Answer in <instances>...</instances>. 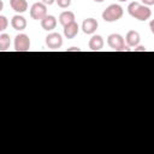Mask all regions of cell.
Segmentation results:
<instances>
[{
    "label": "cell",
    "instance_id": "cell-9",
    "mask_svg": "<svg viewBox=\"0 0 154 154\" xmlns=\"http://www.w3.org/2000/svg\"><path fill=\"white\" fill-rule=\"evenodd\" d=\"M41 26L46 31H52L57 26V18L52 14H46L41 20Z\"/></svg>",
    "mask_w": 154,
    "mask_h": 154
},
{
    "label": "cell",
    "instance_id": "cell-23",
    "mask_svg": "<svg viewBox=\"0 0 154 154\" xmlns=\"http://www.w3.org/2000/svg\"><path fill=\"white\" fill-rule=\"evenodd\" d=\"M2 8H4V2H2V0H0V12L2 11Z\"/></svg>",
    "mask_w": 154,
    "mask_h": 154
},
{
    "label": "cell",
    "instance_id": "cell-17",
    "mask_svg": "<svg viewBox=\"0 0 154 154\" xmlns=\"http://www.w3.org/2000/svg\"><path fill=\"white\" fill-rule=\"evenodd\" d=\"M55 2L60 8H67L71 5V0H55Z\"/></svg>",
    "mask_w": 154,
    "mask_h": 154
},
{
    "label": "cell",
    "instance_id": "cell-25",
    "mask_svg": "<svg viewBox=\"0 0 154 154\" xmlns=\"http://www.w3.org/2000/svg\"><path fill=\"white\" fill-rule=\"evenodd\" d=\"M118 1H120V2H124V1H126V0H118Z\"/></svg>",
    "mask_w": 154,
    "mask_h": 154
},
{
    "label": "cell",
    "instance_id": "cell-20",
    "mask_svg": "<svg viewBox=\"0 0 154 154\" xmlns=\"http://www.w3.org/2000/svg\"><path fill=\"white\" fill-rule=\"evenodd\" d=\"M66 52H81V48H78V47H71V48H67Z\"/></svg>",
    "mask_w": 154,
    "mask_h": 154
},
{
    "label": "cell",
    "instance_id": "cell-3",
    "mask_svg": "<svg viewBox=\"0 0 154 154\" xmlns=\"http://www.w3.org/2000/svg\"><path fill=\"white\" fill-rule=\"evenodd\" d=\"M107 45L109 46V48H112L116 52H125V51H130V47H128L125 45L124 37L120 34H111L107 37Z\"/></svg>",
    "mask_w": 154,
    "mask_h": 154
},
{
    "label": "cell",
    "instance_id": "cell-22",
    "mask_svg": "<svg viewBox=\"0 0 154 154\" xmlns=\"http://www.w3.org/2000/svg\"><path fill=\"white\" fill-rule=\"evenodd\" d=\"M149 28H150V31H152V32H154V29H153V28H154V26H153V20L149 23Z\"/></svg>",
    "mask_w": 154,
    "mask_h": 154
},
{
    "label": "cell",
    "instance_id": "cell-15",
    "mask_svg": "<svg viewBox=\"0 0 154 154\" xmlns=\"http://www.w3.org/2000/svg\"><path fill=\"white\" fill-rule=\"evenodd\" d=\"M11 46V37L8 34H0V52H6Z\"/></svg>",
    "mask_w": 154,
    "mask_h": 154
},
{
    "label": "cell",
    "instance_id": "cell-14",
    "mask_svg": "<svg viewBox=\"0 0 154 154\" xmlns=\"http://www.w3.org/2000/svg\"><path fill=\"white\" fill-rule=\"evenodd\" d=\"M75 19H76L75 18V13L72 11H64V12H61L59 14V23L63 26H65L66 24H69L71 22H75Z\"/></svg>",
    "mask_w": 154,
    "mask_h": 154
},
{
    "label": "cell",
    "instance_id": "cell-10",
    "mask_svg": "<svg viewBox=\"0 0 154 154\" xmlns=\"http://www.w3.org/2000/svg\"><path fill=\"white\" fill-rule=\"evenodd\" d=\"M103 38L100 36V35H93L91 37H90V40H89V43H88V46H89V48H90V51H93V52H99V51H101L102 48H103Z\"/></svg>",
    "mask_w": 154,
    "mask_h": 154
},
{
    "label": "cell",
    "instance_id": "cell-18",
    "mask_svg": "<svg viewBox=\"0 0 154 154\" xmlns=\"http://www.w3.org/2000/svg\"><path fill=\"white\" fill-rule=\"evenodd\" d=\"M134 51H135V52H146L147 49H146L144 46H138V45H137V46L134 48Z\"/></svg>",
    "mask_w": 154,
    "mask_h": 154
},
{
    "label": "cell",
    "instance_id": "cell-8",
    "mask_svg": "<svg viewBox=\"0 0 154 154\" xmlns=\"http://www.w3.org/2000/svg\"><path fill=\"white\" fill-rule=\"evenodd\" d=\"M140 40H141V36H140V32L136 31V30H129L125 35V42H126V46L128 47H136L138 43H140Z\"/></svg>",
    "mask_w": 154,
    "mask_h": 154
},
{
    "label": "cell",
    "instance_id": "cell-1",
    "mask_svg": "<svg viewBox=\"0 0 154 154\" xmlns=\"http://www.w3.org/2000/svg\"><path fill=\"white\" fill-rule=\"evenodd\" d=\"M128 12L132 18L142 22H146L152 17V10L149 6L141 5L137 1H132L128 5Z\"/></svg>",
    "mask_w": 154,
    "mask_h": 154
},
{
    "label": "cell",
    "instance_id": "cell-7",
    "mask_svg": "<svg viewBox=\"0 0 154 154\" xmlns=\"http://www.w3.org/2000/svg\"><path fill=\"white\" fill-rule=\"evenodd\" d=\"M97 26H99V23H97V20H96L95 18H87V19H84L83 23H82V30H83V32L87 34V35L94 34V32L96 31Z\"/></svg>",
    "mask_w": 154,
    "mask_h": 154
},
{
    "label": "cell",
    "instance_id": "cell-11",
    "mask_svg": "<svg viewBox=\"0 0 154 154\" xmlns=\"http://www.w3.org/2000/svg\"><path fill=\"white\" fill-rule=\"evenodd\" d=\"M78 31H79V26L76 23V20L75 22H71V23H69V24H66L64 26V35H65L66 38H73V37H76V35L78 34Z\"/></svg>",
    "mask_w": 154,
    "mask_h": 154
},
{
    "label": "cell",
    "instance_id": "cell-19",
    "mask_svg": "<svg viewBox=\"0 0 154 154\" xmlns=\"http://www.w3.org/2000/svg\"><path fill=\"white\" fill-rule=\"evenodd\" d=\"M142 2H143V5H146V6H152V5H154V0H142Z\"/></svg>",
    "mask_w": 154,
    "mask_h": 154
},
{
    "label": "cell",
    "instance_id": "cell-24",
    "mask_svg": "<svg viewBox=\"0 0 154 154\" xmlns=\"http://www.w3.org/2000/svg\"><path fill=\"white\" fill-rule=\"evenodd\" d=\"M94 1H95V2H103L105 0H94Z\"/></svg>",
    "mask_w": 154,
    "mask_h": 154
},
{
    "label": "cell",
    "instance_id": "cell-6",
    "mask_svg": "<svg viewBox=\"0 0 154 154\" xmlns=\"http://www.w3.org/2000/svg\"><path fill=\"white\" fill-rule=\"evenodd\" d=\"M46 46L51 49H58L63 46V37L59 32H51L46 36Z\"/></svg>",
    "mask_w": 154,
    "mask_h": 154
},
{
    "label": "cell",
    "instance_id": "cell-13",
    "mask_svg": "<svg viewBox=\"0 0 154 154\" xmlns=\"http://www.w3.org/2000/svg\"><path fill=\"white\" fill-rule=\"evenodd\" d=\"M10 5H11L12 10L17 13H24L28 10L26 0H10Z\"/></svg>",
    "mask_w": 154,
    "mask_h": 154
},
{
    "label": "cell",
    "instance_id": "cell-4",
    "mask_svg": "<svg viewBox=\"0 0 154 154\" xmlns=\"http://www.w3.org/2000/svg\"><path fill=\"white\" fill-rule=\"evenodd\" d=\"M31 42L26 34H18L14 37V51L16 52H28L30 49Z\"/></svg>",
    "mask_w": 154,
    "mask_h": 154
},
{
    "label": "cell",
    "instance_id": "cell-12",
    "mask_svg": "<svg viewBox=\"0 0 154 154\" xmlns=\"http://www.w3.org/2000/svg\"><path fill=\"white\" fill-rule=\"evenodd\" d=\"M11 25H12V28L14 30L22 31V30H24L26 28V19L20 14H16L11 19Z\"/></svg>",
    "mask_w": 154,
    "mask_h": 154
},
{
    "label": "cell",
    "instance_id": "cell-5",
    "mask_svg": "<svg viewBox=\"0 0 154 154\" xmlns=\"http://www.w3.org/2000/svg\"><path fill=\"white\" fill-rule=\"evenodd\" d=\"M47 14V6L43 2H35L30 8V17L35 20H41Z\"/></svg>",
    "mask_w": 154,
    "mask_h": 154
},
{
    "label": "cell",
    "instance_id": "cell-16",
    "mask_svg": "<svg viewBox=\"0 0 154 154\" xmlns=\"http://www.w3.org/2000/svg\"><path fill=\"white\" fill-rule=\"evenodd\" d=\"M7 26H8V20H7V18H6L5 16H0V32L4 31V30H6Z\"/></svg>",
    "mask_w": 154,
    "mask_h": 154
},
{
    "label": "cell",
    "instance_id": "cell-2",
    "mask_svg": "<svg viewBox=\"0 0 154 154\" xmlns=\"http://www.w3.org/2000/svg\"><path fill=\"white\" fill-rule=\"evenodd\" d=\"M123 13H124V11H123V7H122L120 5H118V4H112V5H109V6L102 12L101 17H102V19H103L105 22H107V23H114V22L119 20V19L123 17Z\"/></svg>",
    "mask_w": 154,
    "mask_h": 154
},
{
    "label": "cell",
    "instance_id": "cell-21",
    "mask_svg": "<svg viewBox=\"0 0 154 154\" xmlns=\"http://www.w3.org/2000/svg\"><path fill=\"white\" fill-rule=\"evenodd\" d=\"M42 2H43L46 6H51L52 4H54V2H55V0H42Z\"/></svg>",
    "mask_w": 154,
    "mask_h": 154
}]
</instances>
